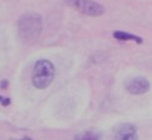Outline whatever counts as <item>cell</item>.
I'll use <instances>...</instances> for the list:
<instances>
[{"label": "cell", "instance_id": "6da1fadb", "mask_svg": "<svg viewBox=\"0 0 152 140\" xmlns=\"http://www.w3.org/2000/svg\"><path fill=\"white\" fill-rule=\"evenodd\" d=\"M18 33L23 40L33 43L42 33V18L37 14H26L18 20Z\"/></svg>", "mask_w": 152, "mask_h": 140}, {"label": "cell", "instance_id": "7a4b0ae2", "mask_svg": "<svg viewBox=\"0 0 152 140\" xmlns=\"http://www.w3.org/2000/svg\"><path fill=\"white\" fill-rule=\"evenodd\" d=\"M55 77V67L49 60H39L34 65L33 73V85L38 89L48 88Z\"/></svg>", "mask_w": 152, "mask_h": 140}, {"label": "cell", "instance_id": "3957f363", "mask_svg": "<svg viewBox=\"0 0 152 140\" xmlns=\"http://www.w3.org/2000/svg\"><path fill=\"white\" fill-rule=\"evenodd\" d=\"M69 6L88 16H101L105 12V7L93 0H67Z\"/></svg>", "mask_w": 152, "mask_h": 140}, {"label": "cell", "instance_id": "277c9868", "mask_svg": "<svg viewBox=\"0 0 152 140\" xmlns=\"http://www.w3.org/2000/svg\"><path fill=\"white\" fill-rule=\"evenodd\" d=\"M112 140H137L135 127L130 123H122L116 127Z\"/></svg>", "mask_w": 152, "mask_h": 140}, {"label": "cell", "instance_id": "5b68a950", "mask_svg": "<svg viewBox=\"0 0 152 140\" xmlns=\"http://www.w3.org/2000/svg\"><path fill=\"white\" fill-rule=\"evenodd\" d=\"M126 90L130 94L134 95H141L145 94L146 92H148L150 89V82L144 78V77H137V78H133L126 83Z\"/></svg>", "mask_w": 152, "mask_h": 140}, {"label": "cell", "instance_id": "8992f818", "mask_svg": "<svg viewBox=\"0 0 152 140\" xmlns=\"http://www.w3.org/2000/svg\"><path fill=\"white\" fill-rule=\"evenodd\" d=\"M113 37L116 38L118 40H122V42H135L137 44H141L142 43V38L137 37L135 34H132V33H126V32H122V31H117L113 33Z\"/></svg>", "mask_w": 152, "mask_h": 140}, {"label": "cell", "instance_id": "52a82bcc", "mask_svg": "<svg viewBox=\"0 0 152 140\" xmlns=\"http://www.w3.org/2000/svg\"><path fill=\"white\" fill-rule=\"evenodd\" d=\"M74 140H99V135L95 132L86 130V132L77 134L74 138Z\"/></svg>", "mask_w": 152, "mask_h": 140}, {"label": "cell", "instance_id": "ba28073f", "mask_svg": "<svg viewBox=\"0 0 152 140\" xmlns=\"http://www.w3.org/2000/svg\"><path fill=\"white\" fill-rule=\"evenodd\" d=\"M0 103H3V105H9L11 103V100L7 97H0Z\"/></svg>", "mask_w": 152, "mask_h": 140}, {"label": "cell", "instance_id": "9c48e42d", "mask_svg": "<svg viewBox=\"0 0 152 140\" xmlns=\"http://www.w3.org/2000/svg\"><path fill=\"white\" fill-rule=\"evenodd\" d=\"M0 85H1V88H6V85H7V81L5 79V81L3 82V84H0Z\"/></svg>", "mask_w": 152, "mask_h": 140}, {"label": "cell", "instance_id": "30bf717a", "mask_svg": "<svg viewBox=\"0 0 152 140\" xmlns=\"http://www.w3.org/2000/svg\"><path fill=\"white\" fill-rule=\"evenodd\" d=\"M17 140H33L31 138H22V139H17Z\"/></svg>", "mask_w": 152, "mask_h": 140}]
</instances>
